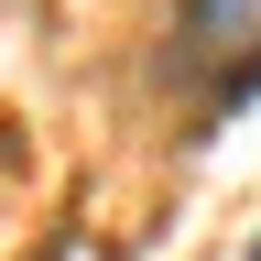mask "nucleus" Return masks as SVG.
Masks as SVG:
<instances>
[{
  "instance_id": "1",
  "label": "nucleus",
  "mask_w": 261,
  "mask_h": 261,
  "mask_svg": "<svg viewBox=\"0 0 261 261\" xmlns=\"http://www.w3.org/2000/svg\"><path fill=\"white\" fill-rule=\"evenodd\" d=\"M261 44V0H196L185 11V55H250Z\"/></svg>"
},
{
  "instance_id": "2",
  "label": "nucleus",
  "mask_w": 261,
  "mask_h": 261,
  "mask_svg": "<svg viewBox=\"0 0 261 261\" xmlns=\"http://www.w3.org/2000/svg\"><path fill=\"white\" fill-rule=\"evenodd\" d=\"M250 261H261V240H250Z\"/></svg>"
}]
</instances>
